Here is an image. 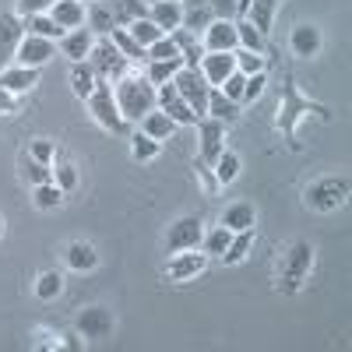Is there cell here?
<instances>
[{"label": "cell", "instance_id": "obj_19", "mask_svg": "<svg viewBox=\"0 0 352 352\" xmlns=\"http://www.w3.org/2000/svg\"><path fill=\"white\" fill-rule=\"evenodd\" d=\"M232 71H236V56L232 53H204L201 56V74H204V81H208L212 88H219Z\"/></svg>", "mask_w": 352, "mask_h": 352}, {"label": "cell", "instance_id": "obj_23", "mask_svg": "<svg viewBox=\"0 0 352 352\" xmlns=\"http://www.w3.org/2000/svg\"><path fill=\"white\" fill-rule=\"evenodd\" d=\"M222 226H226L229 232H240V229H254V226H257L254 204H247V201H236V204H229V208L222 212Z\"/></svg>", "mask_w": 352, "mask_h": 352}, {"label": "cell", "instance_id": "obj_33", "mask_svg": "<svg viewBox=\"0 0 352 352\" xmlns=\"http://www.w3.org/2000/svg\"><path fill=\"white\" fill-rule=\"evenodd\" d=\"M67 264H71L74 272H92L96 264H99V254H96V247H92V243L74 240V243L67 247Z\"/></svg>", "mask_w": 352, "mask_h": 352}, {"label": "cell", "instance_id": "obj_21", "mask_svg": "<svg viewBox=\"0 0 352 352\" xmlns=\"http://www.w3.org/2000/svg\"><path fill=\"white\" fill-rule=\"evenodd\" d=\"M46 14L60 25L64 32H71V28H81L85 25V0H56Z\"/></svg>", "mask_w": 352, "mask_h": 352}, {"label": "cell", "instance_id": "obj_55", "mask_svg": "<svg viewBox=\"0 0 352 352\" xmlns=\"http://www.w3.org/2000/svg\"><path fill=\"white\" fill-rule=\"evenodd\" d=\"M0 236H4V215H0Z\"/></svg>", "mask_w": 352, "mask_h": 352}, {"label": "cell", "instance_id": "obj_20", "mask_svg": "<svg viewBox=\"0 0 352 352\" xmlns=\"http://www.w3.org/2000/svg\"><path fill=\"white\" fill-rule=\"evenodd\" d=\"M148 18L169 36V32H176V28L184 25V4H180V0H152V4H148Z\"/></svg>", "mask_w": 352, "mask_h": 352}, {"label": "cell", "instance_id": "obj_8", "mask_svg": "<svg viewBox=\"0 0 352 352\" xmlns=\"http://www.w3.org/2000/svg\"><path fill=\"white\" fill-rule=\"evenodd\" d=\"M194 127H197V159H201L204 166H215V159H219L222 148H226V127H229V124L215 120V116H201Z\"/></svg>", "mask_w": 352, "mask_h": 352}, {"label": "cell", "instance_id": "obj_42", "mask_svg": "<svg viewBox=\"0 0 352 352\" xmlns=\"http://www.w3.org/2000/svg\"><path fill=\"white\" fill-rule=\"evenodd\" d=\"M232 56H236V71H243V74H257L268 67L264 53H254V50H232Z\"/></svg>", "mask_w": 352, "mask_h": 352}, {"label": "cell", "instance_id": "obj_3", "mask_svg": "<svg viewBox=\"0 0 352 352\" xmlns=\"http://www.w3.org/2000/svg\"><path fill=\"white\" fill-rule=\"evenodd\" d=\"M113 96H116V106H120V113H124V120H127V124L141 120L144 113H152V109H155V85L144 78V74H141V78H138V74L116 78Z\"/></svg>", "mask_w": 352, "mask_h": 352}, {"label": "cell", "instance_id": "obj_34", "mask_svg": "<svg viewBox=\"0 0 352 352\" xmlns=\"http://www.w3.org/2000/svg\"><path fill=\"white\" fill-rule=\"evenodd\" d=\"M212 173H215L219 187H229V184H232V180H236V176H240V155L232 152V148H222V155L215 159Z\"/></svg>", "mask_w": 352, "mask_h": 352}, {"label": "cell", "instance_id": "obj_18", "mask_svg": "<svg viewBox=\"0 0 352 352\" xmlns=\"http://www.w3.org/2000/svg\"><path fill=\"white\" fill-rule=\"evenodd\" d=\"M39 85V67H25V64H8L0 67V88H8L14 96H25Z\"/></svg>", "mask_w": 352, "mask_h": 352}, {"label": "cell", "instance_id": "obj_43", "mask_svg": "<svg viewBox=\"0 0 352 352\" xmlns=\"http://www.w3.org/2000/svg\"><path fill=\"white\" fill-rule=\"evenodd\" d=\"M264 85H268V74H264V71H257V74H247V85H243L240 106H254V102L264 96Z\"/></svg>", "mask_w": 352, "mask_h": 352}, {"label": "cell", "instance_id": "obj_32", "mask_svg": "<svg viewBox=\"0 0 352 352\" xmlns=\"http://www.w3.org/2000/svg\"><path fill=\"white\" fill-rule=\"evenodd\" d=\"M250 247H254V229H240V232H232V240H229V247L219 261L222 264H240V261H247Z\"/></svg>", "mask_w": 352, "mask_h": 352}, {"label": "cell", "instance_id": "obj_29", "mask_svg": "<svg viewBox=\"0 0 352 352\" xmlns=\"http://www.w3.org/2000/svg\"><path fill=\"white\" fill-rule=\"evenodd\" d=\"M85 25L92 28L96 36H109L113 32V14H109V8H106V0H92V4L85 8Z\"/></svg>", "mask_w": 352, "mask_h": 352}, {"label": "cell", "instance_id": "obj_7", "mask_svg": "<svg viewBox=\"0 0 352 352\" xmlns=\"http://www.w3.org/2000/svg\"><path fill=\"white\" fill-rule=\"evenodd\" d=\"M88 64H92L96 78L116 81V78H124V71H127L131 60H127L120 50H116V43L109 36H96V46H92V53H88Z\"/></svg>", "mask_w": 352, "mask_h": 352}, {"label": "cell", "instance_id": "obj_30", "mask_svg": "<svg viewBox=\"0 0 352 352\" xmlns=\"http://www.w3.org/2000/svg\"><path fill=\"white\" fill-rule=\"evenodd\" d=\"M21 25H25V32H28V36H43V39H53V43L64 36V28L56 25L50 14H25Z\"/></svg>", "mask_w": 352, "mask_h": 352}, {"label": "cell", "instance_id": "obj_27", "mask_svg": "<svg viewBox=\"0 0 352 352\" xmlns=\"http://www.w3.org/2000/svg\"><path fill=\"white\" fill-rule=\"evenodd\" d=\"M240 102H232V99H226L219 88H212L208 92V116H215V120H222V124H236L240 120Z\"/></svg>", "mask_w": 352, "mask_h": 352}, {"label": "cell", "instance_id": "obj_9", "mask_svg": "<svg viewBox=\"0 0 352 352\" xmlns=\"http://www.w3.org/2000/svg\"><path fill=\"white\" fill-rule=\"evenodd\" d=\"M201 236H204V222H201V215H180L176 222H169L166 250H169V254L197 250V247H201Z\"/></svg>", "mask_w": 352, "mask_h": 352}, {"label": "cell", "instance_id": "obj_39", "mask_svg": "<svg viewBox=\"0 0 352 352\" xmlns=\"http://www.w3.org/2000/svg\"><path fill=\"white\" fill-rule=\"evenodd\" d=\"M180 67H184V60H148V71H144V78L159 88V85L173 81V74L180 71Z\"/></svg>", "mask_w": 352, "mask_h": 352}, {"label": "cell", "instance_id": "obj_54", "mask_svg": "<svg viewBox=\"0 0 352 352\" xmlns=\"http://www.w3.org/2000/svg\"><path fill=\"white\" fill-rule=\"evenodd\" d=\"M64 345H67V349H81V342H78V335H64Z\"/></svg>", "mask_w": 352, "mask_h": 352}, {"label": "cell", "instance_id": "obj_45", "mask_svg": "<svg viewBox=\"0 0 352 352\" xmlns=\"http://www.w3.org/2000/svg\"><path fill=\"white\" fill-rule=\"evenodd\" d=\"M25 180L32 184V187H39V184H50L53 180V166H46V162H36L32 155L25 159Z\"/></svg>", "mask_w": 352, "mask_h": 352}, {"label": "cell", "instance_id": "obj_36", "mask_svg": "<svg viewBox=\"0 0 352 352\" xmlns=\"http://www.w3.org/2000/svg\"><path fill=\"white\" fill-rule=\"evenodd\" d=\"M229 240H232V232L219 222L215 229H208V232L201 236V250L208 254V257H222V254H226V247H229Z\"/></svg>", "mask_w": 352, "mask_h": 352}, {"label": "cell", "instance_id": "obj_46", "mask_svg": "<svg viewBox=\"0 0 352 352\" xmlns=\"http://www.w3.org/2000/svg\"><path fill=\"white\" fill-rule=\"evenodd\" d=\"M208 21H212V18H208V8H190V11L184 8V25H180V28H187V32L197 36V32H204V28H208Z\"/></svg>", "mask_w": 352, "mask_h": 352}, {"label": "cell", "instance_id": "obj_26", "mask_svg": "<svg viewBox=\"0 0 352 352\" xmlns=\"http://www.w3.org/2000/svg\"><path fill=\"white\" fill-rule=\"evenodd\" d=\"M138 124H141V134H148V138H155V141H169V134L176 131V124L169 120L159 106H155L152 113H144Z\"/></svg>", "mask_w": 352, "mask_h": 352}, {"label": "cell", "instance_id": "obj_22", "mask_svg": "<svg viewBox=\"0 0 352 352\" xmlns=\"http://www.w3.org/2000/svg\"><path fill=\"white\" fill-rule=\"evenodd\" d=\"M116 28H127L138 18H148V0H106Z\"/></svg>", "mask_w": 352, "mask_h": 352}, {"label": "cell", "instance_id": "obj_1", "mask_svg": "<svg viewBox=\"0 0 352 352\" xmlns=\"http://www.w3.org/2000/svg\"><path fill=\"white\" fill-rule=\"evenodd\" d=\"M310 116H317V120H335L331 106L307 99V96L300 92V88H296V78L285 74V78H282V99H278V116H275V127H278L282 141L289 144L292 152H300L296 127H300L303 120H310Z\"/></svg>", "mask_w": 352, "mask_h": 352}, {"label": "cell", "instance_id": "obj_53", "mask_svg": "<svg viewBox=\"0 0 352 352\" xmlns=\"http://www.w3.org/2000/svg\"><path fill=\"white\" fill-rule=\"evenodd\" d=\"M212 11L226 21H236V0H212Z\"/></svg>", "mask_w": 352, "mask_h": 352}, {"label": "cell", "instance_id": "obj_15", "mask_svg": "<svg viewBox=\"0 0 352 352\" xmlns=\"http://www.w3.org/2000/svg\"><path fill=\"white\" fill-rule=\"evenodd\" d=\"M320 46H324V39H320V28L310 25V21L296 25V28L289 32V50H292V56H300V60H314V56L320 53Z\"/></svg>", "mask_w": 352, "mask_h": 352}, {"label": "cell", "instance_id": "obj_50", "mask_svg": "<svg viewBox=\"0 0 352 352\" xmlns=\"http://www.w3.org/2000/svg\"><path fill=\"white\" fill-rule=\"evenodd\" d=\"M53 4H56V0H18L14 14H18V18H25V14H46Z\"/></svg>", "mask_w": 352, "mask_h": 352}, {"label": "cell", "instance_id": "obj_13", "mask_svg": "<svg viewBox=\"0 0 352 352\" xmlns=\"http://www.w3.org/2000/svg\"><path fill=\"white\" fill-rule=\"evenodd\" d=\"M208 254H194V250H180V254H173L169 264H166V278L169 282H187V278H197L204 268H208Z\"/></svg>", "mask_w": 352, "mask_h": 352}, {"label": "cell", "instance_id": "obj_52", "mask_svg": "<svg viewBox=\"0 0 352 352\" xmlns=\"http://www.w3.org/2000/svg\"><path fill=\"white\" fill-rule=\"evenodd\" d=\"M18 109H21V99H18L14 92H8V88H0V113L11 116V113H18Z\"/></svg>", "mask_w": 352, "mask_h": 352}, {"label": "cell", "instance_id": "obj_47", "mask_svg": "<svg viewBox=\"0 0 352 352\" xmlns=\"http://www.w3.org/2000/svg\"><path fill=\"white\" fill-rule=\"evenodd\" d=\"M53 184L60 187L64 194L74 190V187H78V169H74L71 162H56V169H53Z\"/></svg>", "mask_w": 352, "mask_h": 352}, {"label": "cell", "instance_id": "obj_24", "mask_svg": "<svg viewBox=\"0 0 352 352\" xmlns=\"http://www.w3.org/2000/svg\"><path fill=\"white\" fill-rule=\"evenodd\" d=\"M282 0H250V11H247V21L257 28L261 36L272 32V21H275V11H278Z\"/></svg>", "mask_w": 352, "mask_h": 352}, {"label": "cell", "instance_id": "obj_35", "mask_svg": "<svg viewBox=\"0 0 352 352\" xmlns=\"http://www.w3.org/2000/svg\"><path fill=\"white\" fill-rule=\"evenodd\" d=\"M127 32H131V36H134V43H138V46H144V50H148L155 39H162V36H166L152 18H138V21H131V25H127Z\"/></svg>", "mask_w": 352, "mask_h": 352}, {"label": "cell", "instance_id": "obj_37", "mask_svg": "<svg viewBox=\"0 0 352 352\" xmlns=\"http://www.w3.org/2000/svg\"><path fill=\"white\" fill-rule=\"evenodd\" d=\"M159 152H162V141L141 134V131L131 138V155H134L138 162H152V159H159Z\"/></svg>", "mask_w": 352, "mask_h": 352}, {"label": "cell", "instance_id": "obj_14", "mask_svg": "<svg viewBox=\"0 0 352 352\" xmlns=\"http://www.w3.org/2000/svg\"><path fill=\"white\" fill-rule=\"evenodd\" d=\"M53 56H56V43H53V39L28 36V32H25V39H21V46H18V56H14V64H25V67H46Z\"/></svg>", "mask_w": 352, "mask_h": 352}, {"label": "cell", "instance_id": "obj_16", "mask_svg": "<svg viewBox=\"0 0 352 352\" xmlns=\"http://www.w3.org/2000/svg\"><path fill=\"white\" fill-rule=\"evenodd\" d=\"M78 335L85 338H109L113 335V314L106 307H85L78 314Z\"/></svg>", "mask_w": 352, "mask_h": 352}, {"label": "cell", "instance_id": "obj_44", "mask_svg": "<svg viewBox=\"0 0 352 352\" xmlns=\"http://www.w3.org/2000/svg\"><path fill=\"white\" fill-rule=\"evenodd\" d=\"M148 60H180V46L173 36H162L148 46Z\"/></svg>", "mask_w": 352, "mask_h": 352}, {"label": "cell", "instance_id": "obj_40", "mask_svg": "<svg viewBox=\"0 0 352 352\" xmlns=\"http://www.w3.org/2000/svg\"><path fill=\"white\" fill-rule=\"evenodd\" d=\"M236 39H240V50H254V53H264V50H268V46H264V36L257 32V28H254L247 18L236 21Z\"/></svg>", "mask_w": 352, "mask_h": 352}, {"label": "cell", "instance_id": "obj_11", "mask_svg": "<svg viewBox=\"0 0 352 352\" xmlns=\"http://www.w3.org/2000/svg\"><path fill=\"white\" fill-rule=\"evenodd\" d=\"M25 39V25L14 11H0V67L14 64L18 56V46Z\"/></svg>", "mask_w": 352, "mask_h": 352}, {"label": "cell", "instance_id": "obj_31", "mask_svg": "<svg viewBox=\"0 0 352 352\" xmlns=\"http://www.w3.org/2000/svg\"><path fill=\"white\" fill-rule=\"evenodd\" d=\"M109 39L116 43V50H120V53L127 56L131 64H148V50H144V46H138V43H134V36L127 32V28H113V32H109Z\"/></svg>", "mask_w": 352, "mask_h": 352}, {"label": "cell", "instance_id": "obj_6", "mask_svg": "<svg viewBox=\"0 0 352 352\" xmlns=\"http://www.w3.org/2000/svg\"><path fill=\"white\" fill-rule=\"evenodd\" d=\"M173 85H176V92H180V99L194 109L197 120H201V116H208V92H212V85L204 81L201 67H180L173 74Z\"/></svg>", "mask_w": 352, "mask_h": 352}, {"label": "cell", "instance_id": "obj_10", "mask_svg": "<svg viewBox=\"0 0 352 352\" xmlns=\"http://www.w3.org/2000/svg\"><path fill=\"white\" fill-rule=\"evenodd\" d=\"M155 106L169 116V120L180 127V124H187V127H194L197 124V116H194V109L180 99V92H176V85L173 81H166V85H159L155 88Z\"/></svg>", "mask_w": 352, "mask_h": 352}, {"label": "cell", "instance_id": "obj_38", "mask_svg": "<svg viewBox=\"0 0 352 352\" xmlns=\"http://www.w3.org/2000/svg\"><path fill=\"white\" fill-rule=\"evenodd\" d=\"M60 292H64V275H60V272H43V275L36 278V296H39L43 303L56 300Z\"/></svg>", "mask_w": 352, "mask_h": 352}, {"label": "cell", "instance_id": "obj_2", "mask_svg": "<svg viewBox=\"0 0 352 352\" xmlns=\"http://www.w3.org/2000/svg\"><path fill=\"white\" fill-rule=\"evenodd\" d=\"M314 243L310 240H292L282 257H278V275H275V289L282 296H296V292L310 282L314 272Z\"/></svg>", "mask_w": 352, "mask_h": 352}, {"label": "cell", "instance_id": "obj_17", "mask_svg": "<svg viewBox=\"0 0 352 352\" xmlns=\"http://www.w3.org/2000/svg\"><path fill=\"white\" fill-rule=\"evenodd\" d=\"M56 46H60V53L67 56L71 64L74 60H88V53H92V46H96V32L88 25L71 28V32H64L60 39H56Z\"/></svg>", "mask_w": 352, "mask_h": 352}, {"label": "cell", "instance_id": "obj_41", "mask_svg": "<svg viewBox=\"0 0 352 352\" xmlns=\"http://www.w3.org/2000/svg\"><path fill=\"white\" fill-rule=\"evenodd\" d=\"M36 208H43V212H53V208H60V201H64V190L60 187H56L53 180L50 184H39L36 187Z\"/></svg>", "mask_w": 352, "mask_h": 352}, {"label": "cell", "instance_id": "obj_28", "mask_svg": "<svg viewBox=\"0 0 352 352\" xmlns=\"http://www.w3.org/2000/svg\"><path fill=\"white\" fill-rule=\"evenodd\" d=\"M96 71H92V64L88 60H74L71 64V88H74V96L85 102L88 96H92V88H96Z\"/></svg>", "mask_w": 352, "mask_h": 352}, {"label": "cell", "instance_id": "obj_48", "mask_svg": "<svg viewBox=\"0 0 352 352\" xmlns=\"http://www.w3.org/2000/svg\"><path fill=\"white\" fill-rule=\"evenodd\" d=\"M243 85H247V74L243 71H232L222 85H219V92L226 96V99H232V102H240V96H243Z\"/></svg>", "mask_w": 352, "mask_h": 352}, {"label": "cell", "instance_id": "obj_25", "mask_svg": "<svg viewBox=\"0 0 352 352\" xmlns=\"http://www.w3.org/2000/svg\"><path fill=\"white\" fill-rule=\"evenodd\" d=\"M176 39V46H180V60L184 67H201V56H204V46L197 43L194 32H187V28H176V32H169Z\"/></svg>", "mask_w": 352, "mask_h": 352}, {"label": "cell", "instance_id": "obj_5", "mask_svg": "<svg viewBox=\"0 0 352 352\" xmlns=\"http://www.w3.org/2000/svg\"><path fill=\"white\" fill-rule=\"evenodd\" d=\"M303 201H307V208H314V212H335V208H342V204L349 201V176L345 173L342 176H320V180H314L307 187Z\"/></svg>", "mask_w": 352, "mask_h": 352}, {"label": "cell", "instance_id": "obj_51", "mask_svg": "<svg viewBox=\"0 0 352 352\" xmlns=\"http://www.w3.org/2000/svg\"><path fill=\"white\" fill-rule=\"evenodd\" d=\"M197 176H201V184H204V194H215L219 190V180H215L212 166H204L201 159H197Z\"/></svg>", "mask_w": 352, "mask_h": 352}, {"label": "cell", "instance_id": "obj_4", "mask_svg": "<svg viewBox=\"0 0 352 352\" xmlns=\"http://www.w3.org/2000/svg\"><path fill=\"white\" fill-rule=\"evenodd\" d=\"M85 106H88V113H92V120H96L102 131H109V134H127V127H131V124L124 120L120 106H116L113 81L99 78V81H96V88H92V96L85 99Z\"/></svg>", "mask_w": 352, "mask_h": 352}, {"label": "cell", "instance_id": "obj_12", "mask_svg": "<svg viewBox=\"0 0 352 352\" xmlns=\"http://www.w3.org/2000/svg\"><path fill=\"white\" fill-rule=\"evenodd\" d=\"M204 53H232L240 50L236 39V21H226V18H212L208 28H204Z\"/></svg>", "mask_w": 352, "mask_h": 352}, {"label": "cell", "instance_id": "obj_49", "mask_svg": "<svg viewBox=\"0 0 352 352\" xmlns=\"http://www.w3.org/2000/svg\"><path fill=\"white\" fill-rule=\"evenodd\" d=\"M28 155H32L36 162H46V166H53L56 144H53V141H46V138H36V141H28Z\"/></svg>", "mask_w": 352, "mask_h": 352}]
</instances>
